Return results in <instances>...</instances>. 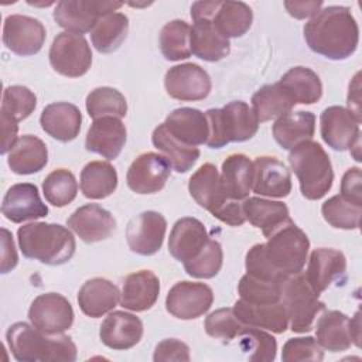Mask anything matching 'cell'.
Instances as JSON below:
<instances>
[{
	"mask_svg": "<svg viewBox=\"0 0 362 362\" xmlns=\"http://www.w3.org/2000/svg\"><path fill=\"white\" fill-rule=\"evenodd\" d=\"M81 191L89 199H103L117 187V173L107 161H90L81 171Z\"/></svg>",
	"mask_w": 362,
	"mask_h": 362,
	"instance_id": "74e56055",
	"label": "cell"
},
{
	"mask_svg": "<svg viewBox=\"0 0 362 362\" xmlns=\"http://www.w3.org/2000/svg\"><path fill=\"white\" fill-rule=\"evenodd\" d=\"M279 281H267L256 279L250 274L242 276L238 291L242 300L253 304H267V303H279L281 297V288Z\"/></svg>",
	"mask_w": 362,
	"mask_h": 362,
	"instance_id": "c3c4849f",
	"label": "cell"
},
{
	"mask_svg": "<svg viewBox=\"0 0 362 362\" xmlns=\"http://www.w3.org/2000/svg\"><path fill=\"white\" fill-rule=\"evenodd\" d=\"M304 40L313 52L342 61L356 51L359 27L348 7L328 6L304 25Z\"/></svg>",
	"mask_w": 362,
	"mask_h": 362,
	"instance_id": "7a4b0ae2",
	"label": "cell"
},
{
	"mask_svg": "<svg viewBox=\"0 0 362 362\" xmlns=\"http://www.w3.org/2000/svg\"><path fill=\"white\" fill-rule=\"evenodd\" d=\"M171 168L170 161L163 154L143 153L127 170V187L136 194H156L165 187Z\"/></svg>",
	"mask_w": 362,
	"mask_h": 362,
	"instance_id": "9a60e30c",
	"label": "cell"
},
{
	"mask_svg": "<svg viewBox=\"0 0 362 362\" xmlns=\"http://www.w3.org/2000/svg\"><path fill=\"white\" fill-rule=\"evenodd\" d=\"M281 297L288 325L293 332H308L313 329L317 315L325 311V303L318 300V294L311 288L303 272L287 276L281 284Z\"/></svg>",
	"mask_w": 362,
	"mask_h": 362,
	"instance_id": "ba28073f",
	"label": "cell"
},
{
	"mask_svg": "<svg viewBox=\"0 0 362 362\" xmlns=\"http://www.w3.org/2000/svg\"><path fill=\"white\" fill-rule=\"evenodd\" d=\"M45 37V27L37 18L23 14H11L4 20L3 44L16 55H35L41 51Z\"/></svg>",
	"mask_w": 362,
	"mask_h": 362,
	"instance_id": "4fadbf2b",
	"label": "cell"
},
{
	"mask_svg": "<svg viewBox=\"0 0 362 362\" xmlns=\"http://www.w3.org/2000/svg\"><path fill=\"white\" fill-rule=\"evenodd\" d=\"M235 315L247 327L262 328L274 334H281L288 328L287 311L281 301L267 304H253L239 298L232 307Z\"/></svg>",
	"mask_w": 362,
	"mask_h": 362,
	"instance_id": "4316f807",
	"label": "cell"
},
{
	"mask_svg": "<svg viewBox=\"0 0 362 362\" xmlns=\"http://www.w3.org/2000/svg\"><path fill=\"white\" fill-rule=\"evenodd\" d=\"M247 325H245L232 308H219L211 313L205 320V331L209 337L226 342L238 338Z\"/></svg>",
	"mask_w": 362,
	"mask_h": 362,
	"instance_id": "f907efd6",
	"label": "cell"
},
{
	"mask_svg": "<svg viewBox=\"0 0 362 362\" xmlns=\"http://www.w3.org/2000/svg\"><path fill=\"white\" fill-rule=\"evenodd\" d=\"M160 294V280L151 270H139L124 279L120 305L130 311L150 310Z\"/></svg>",
	"mask_w": 362,
	"mask_h": 362,
	"instance_id": "83f0119b",
	"label": "cell"
},
{
	"mask_svg": "<svg viewBox=\"0 0 362 362\" xmlns=\"http://www.w3.org/2000/svg\"><path fill=\"white\" fill-rule=\"evenodd\" d=\"M317 342L329 352H341L351 348L352 337L349 329V317L341 311H325L315 325Z\"/></svg>",
	"mask_w": 362,
	"mask_h": 362,
	"instance_id": "e575fe53",
	"label": "cell"
},
{
	"mask_svg": "<svg viewBox=\"0 0 362 362\" xmlns=\"http://www.w3.org/2000/svg\"><path fill=\"white\" fill-rule=\"evenodd\" d=\"M88 115L95 120L103 116L124 117L127 113L126 98L115 88L100 86L90 90L86 96Z\"/></svg>",
	"mask_w": 362,
	"mask_h": 362,
	"instance_id": "7bdbcfd3",
	"label": "cell"
},
{
	"mask_svg": "<svg viewBox=\"0 0 362 362\" xmlns=\"http://www.w3.org/2000/svg\"><path fill=\"white\" fill-rule=\"evenodd\" d=\"M37 106V96L27 86L11 85L3 92L1 112L17 122L27 119Z\"/></svg>",
	"mask_w": 362,
	"mask_h": 362,
	"instance_id": "681fc988",
	"label": "cell"
},
{
	"mask_svg": "<svg viewBox=\"0 0 362 362\" xmlns=\"http://www.w3.org/2000/svg\"><path fill=\"white\" fill-rule=\"evenodd\" d=\"M48 163V148L45 143L33 134L18 137L8 151L7 164L18 175H30L41 171Z\"/></svg>",
	"mask_w": 362,
	"mask_h": 362,
	"instance_id": "1f68e13d",
	"label": "cell"
},
{
	"mask_svg": "<svg viewBox=\"0 0 362 362\" xmlns=\"http://www.w3.org/2000/svg\"><path fill=\"white\" fill-rule=\"evenodd\" d=\"M151 141L157 150L170 161L177 173H187L199 158V148L195 146L184 144L177 140L165 127L164 123L158 124L151 134Z\"/></svg>",
	"mask_w": 362,
	"mask_h": 362,
	"instance_id": "8d00e7d4",
	"label": "cell"
},
{
	"mask_svg": "<svg viewBox=\"0 0 362 362\" xmlns=\"http://www.w3.org/2000/svg\"><path fill=\"white\" fill-rule=\"evenodd\" d=\"M66 226L83 242L96 243L107 239L115 232L116 219L100 205L86 204L71 214L66 219Z\"/></svg>",
	"mask_w": 362,
	"mask_h": 362,
	"instance_id": "d6986e66",
	"label": "cell"
},
{
	"mask_svg": "<svg viewBox=\"0 0 362 362\" xmlns=\"http://www.w3.org/2000/svg\"><path fill=\"white\" fill-rule=\"evenodd\" d=\"M74 317L71 303L58 293L40 294L28 308L31 325L47 335H58L69 329Z\"/></svg>",
	"mask_w": 362,
	"mask_h": 362,
	"instance_id": "8fae6325",
	"label": "cell"
},
{
	"mask_svg": "<svg viewBox=\"0 0 362 362\" xmlns=\"http://www.w3.org/2000/svg\"><path fill=\"white\" fill-rule=\"evenodd\" d=\"M349 329L352 337V344L355 346H361V313L356 311L354 318L349 320Z\"/></svg>",
	"mask_w": 362,
	"mask_h": 362,
	"instance_id": "91938a15",
	"label": "cell"
},
{
	"mask_svg": "<svg viewBox=\"0 0 362 362\" xmlns=\"http://www.w3.org/2000/svg\"><path fill=\"white\" fill-rule=\"evenodd\" d=\"M273 137L284 150H291L297 144L311 140L315 133V116L311 112H288L276 119Z\"/></svg>",
	"mask_w": 362,
	"mask_h": 362,
	"instance_id": "d6a6232c",
	"label": "cell"
},
{
	"mask_svg": "<svg viewBox=\"0 0 362 362\" xmlns=\"http://www.w3.org/2000/svg\"><path fill=\"white\" fill-rule=\"evenodd\" d=\"M346 273V259L342 252L331 247L314 249L304 273L311 288L320 296L334 281L342 280Z\"/></svg>",
	"mask_w": 362,
	"mask_h": 362,
	"instance_id": "44dd1931",
	"label": "cell"
},
{
	"mask_svg": "<svg viewBox=\"0 0 362 362\" xmlns=\"http://www.w3.org/2000/svg\"><path fill=\"white\" fill-rule=\"evenodd\" d=\"M253 192L286 198L291 192V175L288 168L276 157L259 156L253 161Z\"/></svg>",
	"mask_w": 362,
	"mask_h": 362,
	"instance_id": "603a6c76",
	"label": "cell"
},
{
	"mask_svg": "<svg viewBox=\"0 0 362 362\" xmlns=\"http://www.w3.org/2000/svg\"><path fill=\"white\" fill-rule=\"evenodd\" d=\"M129 33V18L123 13H110L102 17L90 31V41L100 54L116 51Z\"/></svg>",
	"mask_w": 362,
	"mask_h": 362,
	"instance_id": "60d3db41",
	"label": "cell"
},
{
	"mask_svg": "<svg viewBox=\"0 0 362 362\" xmlns=\"http://www.w3.org/2000/svg\"><path fill=\"white\" fill-rule=\"evenodd\" d=\"M165 218L156 211H144L130 219L126 228V240L132 252L140 256L156 255L164 242Z\"/></svg>",
	"mask_w": 362,
	"mask_h": 362,
	"instance_id": "2e32d148",
	"label": "cell"
},
{
	"mask_svg": "<svg viewBox=\"0 0 362 362\" xmlns=\"http://www.w3.org/2000/svg\"><path fill=\"white\" fill-rule=\"evenodd\" d=\"M321 214L328 225L338 229H358L361 225L362 205H356L342 195H334L328 198L322 206Z\"/></svg>",
	"mask_w": 362,
	"mask_h": 362,
	"instance_id": "f6af8a7d",
	"label": "cell"
},
{
	"mask_svg": "<svg viewBox=\"0 0 362 362\" xmlns=\"http://www.w3.org/2000/svg\"><path fill=\"white\" fill-rule=\"evenodd\" d=\"M82 123L81 110L68 102H54L47 105L40 116L42 130L52 139L68 143L78 137Z\"/></svg>",
	"mask_w": 362,
	"mask_h": 362,
	"instance_id": "484cf974",
	"label": "cell"
},
{
	"mask_svg": "<svg viewBox=\"0 0 362 362\" xmlns=\"http://www.w3.org/2000/svg\"><path fill=\"white\" fill-rule=\"evenodd\" d=\"M153 359L156 362H167V361H185L191 359L189 348L185 342L177 338H167L157 344L154 349Z\"/></svg>",
	"mask_w": 362,
	"mask_h": 362,
	"instance_id": "f5cc1de1",
	"label": "cell"
},
{
	"mask_svg": "<svg viewBox=\"0 0 362 362\" xmlns=\"http://www.w3.org/2000/svg\"><path fill=\"white\" fill-rule=\"evenodd\" d=\"M122 6L120 1L107 0H61L52 16L59 27L82 35L92 31L102 17L115 13Z\"/></svg>",
	"mask_w": 362,
	"mask_h": 362,
	"instance_id": "9c48e42d",
	"label": "cell"
},
{
	"mask_svg": "<svg viewBox=\"0 0 362 362\" xmlns=\"http://www.w3.org/2000/svg\"><path fill=\"white\" fill-rule=\"evenodd\" d=\"M358 119L342 106H329L320 116L322 140L337 151H345L361 139Z\"/></svg>",
	"mask_w": 362,
	"mask_h": 362,
	"instance_id": "e0dca14e",
	"label": "cell"
},
{
	"mask_svg": "<svg viewBox=\"0 0 362 362\" xmlns=\"http://www.w3.org/2000/svg\"><path fill=\"white\" fill-rule=\"evenodd\" d=\"M209 239L211 238L199 219L185 216L178 219L170 232L168 252L175 260L184 264L197 257Z\"/></svg>",
	"mask_w": 362,
	"mask_h": 362,
	"instance_id": "ffe728a7",
	"label": "cell"
},
{
	"mask_svg": "<svg viewBox=\"0 0 362 362\" xmlns=\"http://www.w3.org/2000/svg\"><path fill=\"white\" fill-rule=\"evenodd\" d=\"M223 262V252L219 242L209 239L202 252L192 260L184 263V269L188 276L195 279H212L215 277Z\"/></svg>",
	"mask_w": 362,
	"mask_h": 362,
	"instance_id": "7dc6e473",
	"label": "cell"
},
{
	"mask_svg": "<svg viewBox=\"0 0 362 362\" xmlns=\"http://www.w3.org/2000/svg\"><path fill=\"white\" fill-rule=\"evenodd\" d=\"M293 96L296 105H313L322 96V83L320 76L310 68H290L279 81Z\"/></svg>",
	"mask_w": 362,
	"mask_h": 362,
	"instance_id": "ab89813d",
	"label": "cell"
},
{
	"mask_svg": "<svg viewBox=\"0 0 362 362\" xmlns=\"http://www.w3.org/2000/svg\"><path fill=\"white\" fill-rule=\"evenodd\" d=\"M214 303L212 288L199 281L175 283L165 298L167 311L178 320H195L211 308Z\"/></svg>",
	"mask_w": 362,
	"mask_h": 362,
	"instance_id": "7c38bea8",
	"label": "cell"
},
{
	"mask_svg": "<svg viewBox=\"0 0 362 362\" xmlns=\"http://www.w3.org/2000/svg\"><path fill=\"white\" fill-rule=\"evenodd\" d=\"M0 116H1V134H3L1 154H6L7 151H10L13 148V146L18 140V137H17V132H18L17 123L18 122L3 112Z\"/></svg>",
	"mask_w": 362,
	"mask_h": 362,
	"instance_id": "6f0895ef",
	"label": "cell"
},
{
	"mask_svg": "<svg viewBox=\"0 0 362 362\" xmlns=\"http://www.w3.org/2000/svg\"><path fill=\"white\" fill-rule=\"evenodd\" d=\"M308 249L305 232L291 222L273 233L266 243L249 249L245 259L246 273L260 280L281 283L287 276L303 272Z\"/></svg>",
	"mask_w": 362,
	"mask_h": 362,
	"instance_id": "6da1fadb",
	"label": "cell"
},
{
	"mask_svg": "<svg viewBox=\"0 0 362 362\" xmlns=\"http://www.w3.org/2000/svg\"><path fill=\"white\" fill-rule=\"evenodd\" d=\"M164 86L173 99L194 102L202 100L209 95L212 82L204 68L192 62H185L165 72Z\"/></svg>",
	"mask_w": 362,
	"mask_h": 362,
	"instance_id": "5bb4252c",
	"label": "cell"
},
{
	"mask_svg": "<svg viewBox=\"0 0 362 362\" xmlns=\"http://www.w3.org/2000/svg\"><path fill=\"white\" fill-rule=\"evenodd\" d=\"M359 72L354 76V81L349 83L348 90V110L361 122V96H359Z\"/></svg>",
	"mask_w": 362,
	"mask_h": 362,
	"instance_id": "680465c9",
	"label": "cell"
},
{
	"mask_svg": "<svg viewBox=\"0 0 362 362\" xmlns=\"http://www.w3.org/2000/svg\"><path fill=\"white\" fill-rule=\"evenodd\" d=\"M48 57L54 71L68 78L85 75L92 65V51L85 37L68 31L54 38Z\"/></svg>",
	"mask_w": 362,
	"mask_h": 362,
	"instance_id": "30bf717a",
	"label": "cell"
},
{
	"mask_svg": "<svg viewBox=\"0 0 362 362\" xmlns=\"http://www.w3.org/2000/svg\"><path fill=\"white\" fill-rule=\"evenodd\" d=\"M191 54L208 62L223 59L230 52V42L223 37L212 20L194 21L189 33Z\"/></svg>",
	"mask_w": 362,
	"mask_h": 362,
	"instance_id": "4dcf8cb0",
	"label": "cell"
},
{
	"mask_svg": "<svg viewBox=\"0 0 362 362\" xmlns=\"http://www.w3.org/2000/svg\"><path fill=\"white\" fill-rule=\"evenodd\" d=\"M288 164L298 178L301 195L310 201L321 199L332 187L334 171L322 146L307 140L290 150Z\"/></svg>",
	"mask_w": 362,
	"mask_h": 362,
	"instance_id": "5b68a950",
	"label": "cell"
},
{
	"mask_svg": "<svg viewBox=\"0 0 362 362\" xmlns=\"http://www.w3.org/2000/svg\"><path fill=\"white\" fill-rule=\"evenodd\" d=\"M7 345L13 356L20 362H74L76 345L62 334L47 335L27 322H14L6 332Z\"/></svg>",
	"mask_w": 362,
	"mask_h": 362,
	"instance_id": "3957f363",
	"label": "cell"
},
{
	"mask_svg": "<svg viewBox=\"0 0 362 362\" xmlns=\"http://www.w3.org/2000/svg\"><path fill=\"white\" fill-rule=\"evenodd\" d=\"M243 351H250L249 361L252 362H272L276 359L277 342L276 338L262 328L247 327L238 337Z\"/></svg>",
	"mask_w": 362,
	"mask_h": 362,
	"instance_id": "bcb514c9",
	"label": "cell"
},
{
	"mask_svg": "<svg viewBox=\"0 0 362 362\" xmlns=\"http://www.w3.org/2000/svg\"><path fill=\"white\" fill-rule=\"evenodd\" d=\"M324 359L321 345L313 337L290 338L281 351L283 362H320Z\"/></svg>",
	"mask_w": 362,
	"mask_h": 362,
	"instance_id": "816d5d0a",
	"label": "cell"
},
{
	"mask_svg": "<svg viewBox=\"0 0 362 362\" xmlns=\"http://www.w3.org/2000/svg\"><path fill=\"white\" fill-rule=\"evenodd\" d=\"M284 7L294 18H313L321 10L322 1H284Z\"/></svg>",
	"mask_w": 362,
	"mask_h": 362,
	"instance_id": "9f6ffc18",
	"label": "cell"
},
{
	"mask_svg": "<svg viewBox=\"0 0 362 362\" xmlns=\"http://www.w3.org/2000/svg\"><path fill=\"white\" fill-rule=\"evenodd\" d=\"M361 182H362V174H361V168L359 167H351L345 171V174L342 175V181H341V194L345 199L356 204V205H362V188H361Z\"/></svg>",
	"mask_w": 362,
	"mask_h": 362,
	"instance_id": "db71d44e",
	"label": "cell"
},
{
	"mask_svg": "<svg viewBox=\"0 0 362 362\" xmlns=\"http://www.w3.org/2000/svg\"><path fill=\"white\" fill-rule=\"evenodd\" d=\"M42 194L48 204L62 208L71 204L78 194V182L75 175L65 168L49 173L42 181Z\"/></svg>",
	"mask_w": 362,
	"mask_h": 362,
	"instance_id": "ee69618b",
	"label": "cell"
},
{
	"mask_svg": "<svg viewBox=\"0 0 362 362\" xmlns=\"http://www.w3.org/2000/svg\"><path fill=\"white\" fill-rule=\"evenodd\" d=\"M1 236V266L0 270L3 274L11 272L17 263H18V256H17V250L14 246V240H13V235L10 230H7L6 228H1L0 230Z\"/></svg>",
	"mask_w": 362,
	"mask_h": 362,
	"instance_id": "11a10c76",
	"label": "cell"
},
{
	"mask_svg": "<svg viewBox=\"0 0 362 362\" xmlns=\"http://www.w3.org/2000/svg\"><path fill=\"white\" fill-rule=\"evenodd\" d=\"M167 130L180 141L188 146L206 144L209 124L206 115L194 107L174 109L164 122Z\"/></svg>",
	"mask_w": 362,
	"mask_h": 362,
	"instance_id": "f1b7e54d",
	"label": "cell"
},
{
	"mask_svg": "<svg viewBox=\"0 0 362 362\" xmlns=\"http://www.w3.org/2000/svg\"><path fill=\"white\" fill-rule=\"evenodd\" d=\"M1 214L13 223L35 221L48 215V206L40 198L37 185L20 182L11 185L3 197Z\"/></svg>",
	"mask_w": 362,
	"mask_h": 362,
	"instance_id": "ac0fdd59",
	"label": "cell"
},
{
	"mask_svg": "<svg viewBox=\"0 0 362 362\" xmlns=\"http://www.w3.org/2000/svg\"><path fill=\"white\" fill-rule=\"evenodd\" d=\"M126 144V126L119 117L103 116L95 119L88 129L85 148L100 154L107 160H115Z\"/></svg>",
	"mask_w": 362,
	"mask_h": 362,
	"instance_id": "7402d4cb",
	"label": "cell"
},
{
	"mask_svg": "<svg viewBox=\"0 0 362 362\" xmlns=\"http://www.w3.org/2000/svg\"><path fill=\"white\" fill-rule=\"evenodd\" d=\"M221 182L229 199H246L253 185V161L240 153L230 154L222 163Z\"/></svg>",
	"mask_w": 362,
	"mask_h": 362,
	"instance_id": "836d02e7",
	"label": "cell"
},
{
	"mask_svg": "<svg viewBox=\"0 0 362 362\" xmlns=\"http://www.w3.org/2000/svg\"><path fill=\"white\" fill-rule=\"evenodd\" d=\"M191 27L184 20H171L161 28L160 49L167 61H181L191 57Z\"/></svg>",
	"mask_w": 362,
	"mask_h": 362,
	"instance_id": "b9f144b4",
	"label": "cell"
},
{
	"mask_svg": "<svg viewBox=\"0 0 362 362\" xmlns=\"http://www.w3.org/2000/svg\"><path fill=\"white\" fill-rule=\"evenodd\" d=\"M296 102L293 96L280 82L264 85L252 96V110L259 123L277 119L291 112Z\"/></svg>",
	"mask_w": 362,
	"mask_h": 362,
	"instance_id": "d590c367",
	"label": "cell"
},
{
	"mask_svg": "<svg viewBox=\"0 0 362 362\" xmlns=\"http://www.w3.org/2000/svg\"><path fill=\"white\" fill-rule=\"evenodd\" d=\"M253 11L243 1H221L212 17V23L218 31L229 38L245 35L252 27Z\"/></svg>",
	"mask_w": 362,
	"mask_h": 362,
	"instance_id": "f35d334b",
	"label": "cell"
},
{
	"mask_svg": "<svg viewBox=\"0 0 362 362\" xmlns=\"http://www.w3.org/2000/svg\"><path fill=\"white\" fill-rule=\"evenodd\" d=\"M99 337L103 345L115 351H126L137 345L143 337V322L126 311L110 313L100 324Z\"/></svg>",
	"mask_w": 362,
	"mask_h": 362,
	"instance_id": "cb8c5ba5",
	"label": "cell"
},
{
	"mask_svg": "<svg viewBox=\"0 0 362 362\" xmlns=\"http://www.w3.org/2000/svg\"><path fill=\"white\" fill-rule=\"evenodd\" d=\"M188 191L199 206L211 212L221 222L230 226L245 223L246 218L242 202L226 197L221 182V174L214 164L205 163L191 175Z\"/></svg>",
	"mask_w": 362,
	"mask_h": 362,
	"instance_id": "8992f818",
	"label": "cell"
},
{
	"mask_svg": "<svg viewBox=\"0 0 362 362\" xmlns=\"http://www.w3.org/2000/svg\"><path fill=\"white\" fill-rule=\"evenodd\" d=\"M209 124L206 146L222 148L229 143H240L252 139L259 129V120L246 102L233 100L219 109L205 112Z\"/></svg>",
	"mask_w": 362,
	"mask_h": 362,
	"instance_id": "52a82bcc",
	"label": "cell"
},
{
	"mask_svg": "<svg viewBox=\"0 0 362 362\" xmlns=\"http://www.w3.org/2000/svg\"><path fill=\"white\" fill-rule=\"evenodd\" d=\"M243 214L255 228L260 229L264 238H270L273 233L291 223L288 208L280 201H269L259 197H247L242 202Z\"/></svg>",
	"mask_w": 362,
	"mask_h": 362,
	"instance_id": "d4e9b609",
	"label": "cell"
},
{
	"mask_svg": "<svg viewBox=\"0 0 362 362\" xmlns=\"http://www.w3.org/2000/svg\"><path fill=\"white\" fill-rule=\"evenodd\" d=\"M120 301L119 288L107 279L95 277L86 280L78 293L81 311L90 317L99 318L112 311Z\"/></svg>",
	"mask_w": 362,
	"mask_h": 362,
	"instance_id": "f546056e",
	"label": "cell"
},
{
	"mask_svg": "<svg viewBox=\"0 0 362 362\" xmlns=\"http://www.w3.org/2000/svg\"><path fill=\"white\" fill-rule=\"evenodd\" d=\"M17 239L21 253L27 259L49 266L69 262L76 249L72 232L59 223L31 222L23 225L17 230Z\"/></svg>",
	"mask_w": 362,
	"mask_h": 362,
	"instance_id": "277c9868",
	"label": "cell"
}]
</instances>
